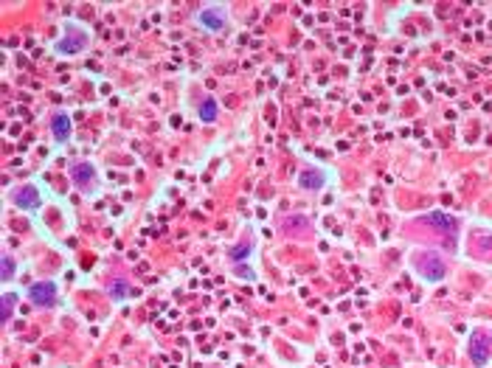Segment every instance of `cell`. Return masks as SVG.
Returning <instances> with one entry per match:
<instances>
[{"label":"cell","mask_w":492,"mask_h":368,"mask_svg":"<svg viewBox=\"0 0 492 368\" xmlns=\"http://www.w3.org/2000/svg\"><path fill=\"white\" fill-rule=\"evenodd\" d=\"M411 264H414V270H417L425 281H430V284H439V281H444V275H447L444 259H442L439 253H433V251H417L414 259H411Z\"/></svg>","instance_id":"cell-1"},{"label":"cell","mask_w":492,"mask_h":368,"mask_svg":"<svg viewBox=\"0 0 492 368\" xmlns=\"http://www.w3.org/2000/svg\"><path fill=\"white\" fill-rule=\"evenodd\" d=\"M91 43V34L85 28H79V26H65V34L54 43V51L57 54H65V57H73V54H82L88 48Z\"/></svg>","instance_id":"cell-2"},{"label":"cell","mask_w":492,"mask_h":368,"mask_svg":"<svg viewBox=\"0 0 492 368\" xmlns=\"http://www.w3.org/2000/svg\"><path fill=\"white\" fill-rule=\"evenodd\" d=\"M467 354H470L473 365L484 368L489 362V357H492V335L484 332V329H475L470 335V340H467Z\"/></svg>","instance_id":"cell-3"},{"label":"cell","mask_w":492,"mask_h":368,"mask_svg":"<svg viewBox=\"0 0 492 368\" xmlns=\"http://www.w3.org/2000/svg\"><path fill=\"white\" fill-rule=\"evenodd\" d=\"M28 301L34 307H54L57 301V284L54 281H37L28 287Z\"/></svg>","instance_id":"cell-4"},{"label":"cell","mask_w":492,"mask_h":368,"mask_svg":"<svg viewBox=\"0 0 492 368\" xmlns=\"http://www.w3.org/2000/svg\"><path fill=\"white\" fill-rule=\"evenodd\" d=\"M197 23L206 28V31H223L225 23H228V14L223 6H206L197 12Z\"/></svg>","instance_id":"cell-5"},{"label":"cell","mask_w":492,"mask_h":368,"mask_svg":"<svg viewBox=\"0 0 492 368\" xmlns=\"http://www.w3.org/2000/svg\"><path fill=\"white\" fill-rule=\"evenodd\" d=\"M15 206H20L23 211H37L39 209V202H43V194H39V188L37 186H20L17 191H15Z\"/></svg>","instance_id":"cell-6"},{"label":"cell","mask_w":492,"mask_h":368,"mask_svg":"<svg viewBox=\"0 0 492 368\" xmlns=\"http://www.w3.org/2000/svg\"><path fill=\"white\" fill-rule=\"evenodd\" d=\"M70 180H73L79 188L88 191V188L96 183V166H93V163H88V160L73 163V166H70Z\"/></svg>","instance_id":"cell-7"},{"label":"cell","mask_w":492,"mask_h":368,"mask_svg":"<svg viewBox=\"0 0 492 368\" xmlns=\"http://www.w3.org/2000/svg\"><path fill=\"white\" fill-rule=\"evenodd\" d=\"M323 186H326V172H321L318 166H307L299 175V188H304V191H321Z\"/></svg>","instance_id":"cell-8"},{"label":"cell","mask_w":492,"mask_h":368,"mask_svg":"<svg viewBox=\"0 0 492 368\" xmlns=\"http://www.w3.org/2000/svg\"><path fill=\"white\" fill-rule=\"evenodd\" d=\"M51 133H54V138H57L59 144H68V141H70L73 127H70V118H68L65 113H57V115L51 118Z\"/></svg>","instance_id":"cell-9"},{"label":"cell","mask_w":492,"mask_h":368,"mask_svg":"<svg viewBox=\"0 0 492 368\" xmlns=\"http://www.w3.org/2000/svg\"><path fill=\"white\" fill-rule=\"evenodd\" d=\"M217 113H220V107H217V99H202V101H200V107H197V115H200V121H206V124H211V121H217Z\"/></svg>","instance_id":"cell-10"},{"label":"cell","mask_w":492,"mask_h":368,"mask_svg":"<svg viewBox=\"0 0 492 368\" xmlns=\"http://www.w3.org/2000/svg\"><path fill=\"white\" fill-rule=\"evenodd\" d=\"M251 251H254V248H251V242H239V244H234V248L228 251V256H231L234 264H239L242 259H248V256H251Z\"/></svg>","instance_id":"cell-11"},{"label":"cell","mask_w":492,"mask_h":368,"mask_svg":"<svg viewBox=\"0 0 492 368\" xmlns=\"http://www.w3.org/2000/svg\"><path fill=\"white\" fill-rule=\"evenodd\" d=\"M3 312H0V318H3V323H9L12 320V312H15V301H17V296L15 293H3Z\"/></svg>","instance_id":"cell-12"},{"label":"cell","mask_w":492,"mask_h":368,"mask_svg":"<svg viewBox=\"0 0 492 368\" xmlns=\"http://www.w3.org/2000/svg\"><path fill=\"white\" fill-rule=\"evenodd\" d=\"M127 281L124 278H118V281H113V287H110V296L115 298V301H124V296H127Z\"/></svg>","instance_id":"cell-13"},{"label":"cell","mask_w":492,"mask_h":368,"mask_svg":"<svg viewBox=\"0 0 492 368\" xmlns=\"http://www.w3.org/2000/svg\"><path fill=\"white\" fill-rule=\"evenodd\" d=\"M290 228H299V236L310 233V222L307 220H284V231H290Z\"/></svg>","instance_id":"cell-14"},{"label":"cell","mask_w":492,"mask_h":368,"mask_svg":"<svg viewBox=\"0 0 492 368\" xmlns=\"http://www.w3.org/2000/svg\"><path fill=\"white\" fill-rule=\"evenodd\" d=\"M15 270H17L15 259H12V256H3V281H12V278H15Z\"/></svg>","instance_id":"cell-15"}]
</instances>
